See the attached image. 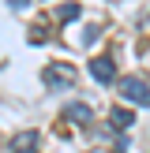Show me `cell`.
I'll list each match as a JSON object with an SVG mask.
<instances>
[{
  "mask_svg": "<svg viewBox=\"0 0 150 153\" xmlns=\"http://www.w3.org/2000/svg\"><path fill=\"white\" fill-rule=\"evenodd\" d=\"M75 82V67L71 64H49L45 67V86L49 90H68Z\"/></svg>",
  "mask_w": 150,
  "mask_h": 153,
  "instance_id": "obj_1",
  "label": "cell"
},
{
  "mask_svg": "<svg viewBox=\"0 0 150 153\" xmlns=\"http://www.w3.org/2000/svg\"><path fill=\"white\" fill-rule=\"evenodd\" d=\"M120 94H124L128 101H135V105H150V86L142 79H124L120 82Z\"/></svg>",
  "mask_w": 150,
  "mask_h": 153,
  "instance_id": "obj_2",
  "label": "cell"
},
{
  "mask_svg": "<svg viewBox=\"0 0 150 153\" xmlns=\"http://www.w3.org/2000/svg\"><path fill=\"white\" fill-rule=\"evenodd\" d=\"M90 75H94L101 86H109V82L116 79V64H112V56H94V60H90Z\"/></svg>",
  "mask_w": 150,
  "mask_h": 153,
  "instance_id": "obj_3",
  "label": "cell"
},
{
  "mask_svg": "<svg viewBox=\"0 0 150 153\" xmlns=\"http://www.w3.org/2000/svg\"><path fill=\"white\" fill-rule=\"evenodd\" d=\"M11 153H38V134H34V131H22V134H15V142H11Z\"/></svg>",
  "mask_w": 150,
  "mask_h": 153,
  "instance_id": "obj_4",
  "label": "cell"
},
{
  "mask_svg": "<svg viewBox=\"0 0 150 153\" xmlns=\"http://www.w3.org/2000/svg\"><path fill=\"white\" fill-rule=\"evenodd\" d=\"M68 120H71V123H90V120H94V112H90V105H68V112H64Z\"/></svg>",
  "mask_w": 150,
  "mask_h": 153,
  "instance_id": "obj_5",
  "label": "cell"
},
{
  "mask_svg": "<svg viewBox=\"0 0 150 153\" xmlns=\"http://www.w3.org/2000/svg\"><path fill=\"white\" fill-rule=\"evenodd\" d=\"M109 123L116 127V131H124V127L135 123V112H131V108H112V112H109Z\"/></svg>",
  "mask_w": 150,
  "mask_h": 153,
  "instance_id": "obj_6",
  "label": "cell"
},
{
  "mask_svg": "<svg viewBox=\"0 0 150 153\" xmlns=\"http://www.w3.org/2000/svg\"><path fill=\"white\" fill-rule=\"evenodd\" d=\"M79 11H82V7L75 4V0H68V4L56 7V19H60V22H71V19H79Z\"/></svg>",
  "mask_w": 150,
  "mask_h": 153,
  "instance_id": "obj_7",
  "label": "cell"
}]
</instances>
